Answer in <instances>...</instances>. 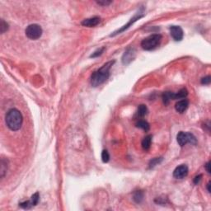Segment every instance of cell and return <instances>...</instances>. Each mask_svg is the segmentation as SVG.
Listing matches in <instances>:
<instances>
[{
  "label": "cell",
  "instance_id": "23",
  "mask_svg": "<svg viewBox=\"0 0 211 211\" xmlns=\"http://www.w3.org/2000/svg\"><path fill=\"white\" fill-rule=\"evenodd\" d=\"M102 160L103 163H108L110 160L109 152H107V150H103L102 152Z\"/></svg>",
  "mask_w": 211,
  "mask_h": 211
},
{
  "label": "cell",
  "instance_id": "8",
  "mask_svg": "<svg viewBox=\"0 0 211 211\" xmlns=\"http://www.w3.org/2000/svg\"><path fill=\"white\" fill-rule=\"evenodd\" d=\"M170 34L172 35L173 40L176 41H181L183 39V30L179 26H171L170 27Z\"/></svg>",
  "mask_w": 211,
  "mask_h": 211
},
{
  "label": "cell",
  "instance_id": "16",
  "mask_svg": "<svg viewBox=\"0 0 211 211\" xmlns=\"http://www.w3.org/2000/svg\"><path fill=\"white\" fill-rule=\"evenodd\" d=\"M133 199L136 203H141L143 199H144V193H143V191H137L134 194Z\"/></svg>",
  "mask_w": 211,
  "mask_h": 211
},
{
  "label": "cell",
  "instance_id": "25",
  "mask_svg": "<svg viewBox=\"0 0 211 211\" xmlns=\"http://www.w3.org/2000/svg\"><path fill=\"white\" fill-rule=\"evenodd\" d=\"M99 5H102V6H107V5H109V4H111L112 2L111 1H98L97 2Z\"/></svg>",
  "mask_w": 211,
  "mask_h": 211
},
{
  "label": "cell",
  "instance_id": "7",
  "mask_svg": "<svg viewBox=\"0 0 211 211\" xmlns=\"http://www.w3.org/2000/svg\"><path fill=\"white\" fill-rule=\"evenodd\" d=\"M189 169L186 165L181 164L175 168L173 171V176L176 179H183L188 175Z\"/></svg>",
  "mask_w": 211,
  "mask_h": 211
},
{
  "label": "cell",
  "instance_id": "19",
  "mask_svg": "<svg viewBox=\"0 0 211 211\" xmlns=\"http://www.w3.org/2000/svg\"><path fill=\"white\" fill-rule=\"evenodd\" d=\"M162 161H163V158H153V159H152V160L150 161V163H149V168H154L156 165L159 164Z\"/></svg>",
  "mask_w": 211,
  "mask_h": 211
},
{
  "label": "cell",
  "instance_id": "1",
  "mask_svg": "<svg viewBox=\"0 0 211 211\" xmlns=\"http://www.w3.org/2000/svg\"><path fill=\"white\" fill-rule=\"evenodd\" d=\"M115 61H110L105 64L99 69L93 72L91 75L90 82L92 87H98L108 79L110 76V69L113 65Z\"/></svg>",
  "mask_w": 211,
  "mask_h": 211
},
{
  "label": "cell",
  "instance_id": "5",
  "mask_svg": "<svg viewBox=\"0 0 211 211\" xmlns=\"http://www.w3.org/2000/svg\"><path fill=\"white\" fill-rule=\"evenodd\" d=\"M42 28L37 24H31L26 29V35L31 40L39 39L42 35Z\"/></svg>",
  "mask_w": 211,
  "mask_h": 211
},
{
  "label": "cell",
  "instance_id": "13",
  "mask_svg": "<svg viewBox=\"0 0 211 211\" xmlns=\"http://www.w3.org/2000/svg\"><path fill=\"white\" fill-rule=\"evenodd\" d=\"M152 144V135H147L142 140V148L145 150H149Z\"/></svg>",
  "mask_w": 211,
  "mask_h": 211
},
{
  "label": "cell",
  "instance_id": "2",
  "mask_svg": "<svg viewBox=\"0 0 211 211\" xmlns=\"http://www.w3.org/2000/svg\"><path fill=\"white\" fill-rule=\"evenodd\" d=\"M6 124L9 129L12 131H17L21 129L22 125V115L16 108H12L8 111L5 116Z\"/></svg>",
  "mask_w": 211,
  "mask_h": 211
},
{
  "label": "cell",
  "instance_id": "21",
  "mask_svg": "<svg viewBox=\"0 0 211 211\" xmlns=\"http://www.w3.org/2000/svg\"><path fill=\"white\" fill-rule=\"evenodd\" d=\"M8 30V24L4 21V19L1 20V23H0V31L3 34L5 31H7Z\"/></svg>",
  "mask_w": 211,
  "mask_h": 211
},
{
  "label": "cell",
  "instance_id": "12",
  "mask_svg": "<svg viewBox=\"0 0 211 211\" xmlns=\"http://www.w3.org/2000/svg\"><path fill=\"white\" fill-rule=\"evenodd\" d=\"M188 106H189V102L186 99H183V100H181L178 102H176V106H175V109L177 112L179 113H183L185 112L186 109L188 108Z\"/></svg>",
  "mask_w": 211,
  "mask_h": 211
},
{
  "label": "cell",
  "instance_id": "26",
  "mask_svg": "<svg viewBox=\"0 0 211 211\" xmlns=\"http://www.w3.org/2000/svg\"><path fill=\"white\" fill-rule=\"evenodd\" d=\"M201 177H202V175H198V176H196L195 178H194V183L196 184V185H198V184L200 182V181H201Z\"/></svg>",
  "mask_w": 211,
  "mask_h": 211
},
{
  "label": "cell",
  "instance_id": "14",
  "mask_svg": "<svg viewBox=\"0 0 211 211\" xmlns=\"http://www.w3.org/2000/svg\"><path fill=\"white\" fill-rule=\"evenodd\" d=\"M136 126L138 128H140V129H144L145 131H149V128H150V125L147 122V121H144V120H140L139 121L136 123Z\"/></svg>",
  "mask_w": 211,
  "mask_h": 211
},
{
  "label": "cell",
  "instance_id": "10",
  "mask_svg": "<svg viewBox=\"0 0 211 211\" xmlns=\"http://www.w3.org/2000/svg\"><path fill=\"white\" fill-rule=\"evenodd\" d=\"M134 58H135V51H134V49L129 48L125 51L122 56V63L125 65L129 64L131 61H133Z\"/></svg>",
  "mask_w": 211,
  "mask_h": 211
},
{
  "label": "cell",
  "instance_id": "4",
  "mask_svg": "<svg viewBox=\"0 0 211 211\" xmlns=\"http://www.w3.org/2000/svg\"><path fill=\"white\" fill-rule=\"evenodd\" d=\"M176 140L181 147H183L186 144H191L193 145H196L197 144L196 136L190 132H183V131L179 132L176 136Z\"/></svg>",
  "mask_w": 211,
  "mask_h": 211
},
{
  "label": "cell",
  "instance_id": "17",
  "mask_svg": "<svg viewBox=\"0 0 211 211\" xmlns=\"http://www.w3.org/2000/svg\"><path fill=\"white\" fill-rule=\"evenodd\" d=\"M8 170V163L7 161H5L4 158H2L1 160V169H0V173H1V177L3 178L5 175V173Z\"/></svg>",
  "mask_w": 211,
  "mask_h": 211
},
{
  "label": "cell",
  "instance_id": "20",
  "mask_svg": "<svg viewBox=\"0 0 211 211\" xmlns=\"http://www.w3.org/2000/svg\"><path fill=\"white\" fill-rule=\"evenodd\" d=\"M19 206L22 208V209H25V210H29V209H31V207H33L31 200H27V201H24V202L20 203Z\"/></svg>",
  "mask_w": 211,
  "mask_h": 211
},
{
  "label": "cell",
  "instance_id": "15",
  "mask_svg": "<svg viewBox=\"0 0 211 211\" xmlns=\"http://www.w3.org/2000/svg\"><path fill=\"white\" fill-rule=\"evenodd\" d=\"M147 113H148V108H147V106H146L144 105V104L139 106V107H138V111H137V115H138L139 116H140V117H144L145 116H146V115H147Z\"/></svg>",
  "mask_w": 211,
  "mask_h": 211
},
{
  "label": "cell",
  "instance_id": "28",
  "mask_svg": "<svg viewBox=\"0 0 211 211\" xmlns=\"http://www.w3.org/2000/svg\"><path fill=\"white\" fill-rule=\"evenodd\" d=\"M207 189H208V191L210 192L211 190H210V182H209V183L207 184Z\"/></svg>",
  "mask_w": 211,
  "mask_h": 211
},
{
  "label": "cell",
  "instance_id": "11",
  "mask_svg": "<svg viewBox=\"0 0 211 211\" xmlns=\"http://www.w3.org/2000/svg\"><path fill=\"white\" fill-rule=\"evenodd\" d=\"M100 22H101V18L99 17H93L91 18L83 20L82 22V25L87 27H94L98 26V24L100 23Z\"/></svg>",
  "mask_w": 211,
  "mask_h": 211
},
{
  "label": "cell",
  "instance_id": "27",
  "mask_svg": "<svg viewBox=\"0 0 211 211\" xmlns=\"http://www.w3.org/2000/svg\"><path fill=\"white\" fill-rule=\"evenodd\" d=\"M204 167H205V169H206L208 173H210V162H208Z\"/></svg>",
  "mask_w": 211,
  "mask_h": 211
},
{
  "label": "cell",
  "instance_id": "24",
  "mask_svg": "<svg viewBox=\"0 0 211 211\" xmlns=\"http://www.w3.org/2000/svg\"><path fill=\"white\" fill-rule=\"evenodd\" d=\"M210 76H206V77H204V78H203L202 79H201V83L202 84H204V85H209L210 83Z\"/></svg>",
  "mask_w": 211,
  "mask_h": 211
},
{
  "label": "cell",
  "instance_id": "6",
  "mask_svg": "<svg viewBox=\"0 0 211 211\" xmlns=\"http://www.w3.org/2000/svg\"><path fill=\"white\" fill-rule=\"evenodd\" d=\"M188 95V92L186 88L181 89L178 92L174 93L171 92H166L163 94V99L165 104H168L171 100H176V99H182L185 98Z\"/></svg>",
  "mask_w": 211,
  "mask_h": 211
},
{
  "label": "cell",
  "instance_id": "22",
  "mask_svg": "<svg viewBox=\"0 0 211 211\" xmlns=\"http://www.w3.org/2000/svg\"><path fill=\"white\" fill-rule=\"evenodd\" d=\"M104 51H105V47L100 48V49H98V51H96L94 53H92V54L90 55V57L91 58H97L98 56L102 55V53L104 52Z\"/></svg>",
  "mask_w": 211,
  "mask_h": 211
},
{
  "label": "cell",
  "instance_id": "18",
  "mask_svg": "<svg viewBox=\"0 0 211 211\" xmlns=\"http://www.w3.org/2000/svg\"><path fill=\"white\" fill-rule=\"evenodd\" d=\"M31 203H32V205H33V206H35L37 204L39 203L40 195L38 192H36V193H35L34 195H32V196H31Z\"/></svg>",
  "mask_w": 211,
  "mask_h": 211
},
{
  "label": "cell",
  "instance_id": "3",
  "mask_svg": "<svg viewBox=\"0 0 211 211\" xmlns=\"http://www.w3.org/2000/svg\"><path fill=\"white\" fill-rule=\"evenodd\" d=\"M162 35L160 34H152L146 37L141 42V47L145 51H152L160 45Z\"/></svg>",
  "mask_w": 211,
  "mask_h": 211
},
{
  "label": "cell",
  "instance_id": "9",
  "mask_svg": "<svg viewBox=\"0 0 211 211\" xmlns=\"http://www.w3.org/2000/svg\"><path fill=\"white\" fill-rule=\"evenodd\" d=\"M144 16H145V14H144L143 12H139L138 14H136V15L133 18H131V19H130V21H129L128 23L126 24V25H125V26H124L123 27H121V29H120V30H118V31H115L113 34H111V36H115V35H118V34H120V33H121L122 31H125V30H127V29H128V28H129V27H130V26H132V25H133V24L135 22H136L137 20L140 19L141 17H143Z\"/></svg>",
  "mask_w": 211,
  "mask_h": 211
}]
</instances>
